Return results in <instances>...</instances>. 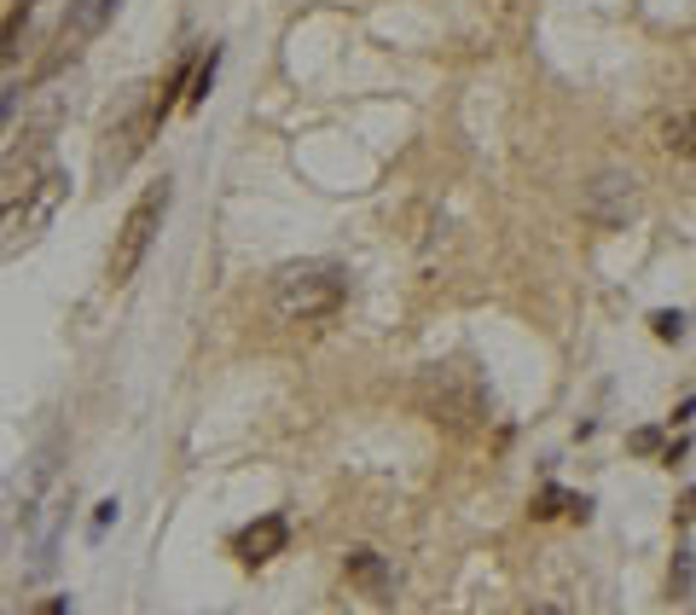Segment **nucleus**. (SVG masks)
<instances>
[{"mask_svg": "<svg viewBox=\"0 0 696 615\" xmlns=\"http://www.w3.org/2000/svg\"><path fill=\"white\" fill-rule=\"evenodd\" d=\"M268 302L279 325H325L348 302V268H337V261H291V268L273 273Z\"/></svg>", "mask_w": 696, "mask_h": 615, "instance_id": "f257e3e1", "label": "nucleus"}, {"mask_svg": "<svg viewBox=\"0 0 696 615\" xmlns=\"http://www.w3.org/2000/svg\"><path fill=\"white\" fill-rule=\"evenodd\" d=\"M169 203H175V180H169V175L151 180V187L128 203V215H122V227H116V244H111V261H105V279L116 284V291H122V284H128L139 268H146L151 238L162 233V215H169Z\"/></svg>", "mask_w": 696, "mask_h": 615, "instance_id": "f03ea898", "label": "nucleus"}, {"mask_svg": "<svg viewBox=\"0 0 696 615\" xmlns=\"http://www.w3.org/2000/svg\"><path fill=\"white\" fill-rule=\"evenodd\" d=\"M418 406L436 424H447V429H476L482 424V389L470 383L459 366H429V372L418 378Z\"/></svg>", "mask_w": 696, "mask_h": 615, "instance_id": "7ed1b4c3", "label": "nucleus"}, {"mask_svg": "<svg viewBox=\"0 0 696 615\" xmlns=\"http://www.w3.org/2000/svg\"><path fill=\"white\" fill-rule=\"evenodd\" d=\"M65 192H70V187H65V175H58V169H41L30 187L7 203V215H0V256H12L18 244H30L41 227H47L53 210L65 203Z\"/></svg>", "mask_w": 696, "mask_h": 615, "instance_id": "20e7f679", "label": "nucleus"}, {"mask_svg": "<svg viewBox=\"0 0 696 615\" xmlns=\"http://www.w3.org/2000/svg\"><path fill=\"white\" fill-rule=\"evenodd\" d=\"M632 215H639V180H632L627 169H604L581 187V221L586 227L621 233Z\"/></svg>", "mask_w": 696, "mask_h": 615, "instance_id": "39448f33", "label": "nucleus"}, {"mask_svg": "<svg viewBox=\"0 0 696 615\" xmlns=\"http://www.w3.org/2000/svg\"><path fill=\"white\" fill-rule=\"evenodd\" d=\"M151 134H157L151 105H146V111H128V116L116 122V128H105V146H99V175H105V180L122 175L139 152H146V139H151Z\"/></svg>", "mask_w": 696, "mask_h": 615, "instance_id": "423d86ee", "label": "nucleus"}, {"mask_svg": "<svg viewBox=\"0 0 696 615\" xmlns=\"http://www.w3.org/2000/svg\"><path fill=\"white\" fill-rule=\"evenodd\" d=\"M111 18H116V0H70L65 24H58V58H76L93 35H105Z\"/></svg>", "mask_w": 696, "mask_h": 615, "instance_id": "0eeeda50", "label": "nucleus"}, {"mask_svg": "<svg viewBox=\"0 0 696 615\" xmlns=\"http://www.w3.org/2000/svg\"><path fill=\"white\" fill-rule=\"evenodd\" d=\"M284 540H291V523L279 517V511H268V517H256L250 528H238V540H233V551H238V563H273L279 551H284Z\"/></svg>", "mask_w": 696, "mask_h": 615, "instance_id": "6e6552de", "label": "nucleus"}, {"mask_svg": "<svg viewBox=\"0 0 696 615\" xmlns=\"http://www.w3.org/2000/svg\"><path fill=\"white\" fill-rule=\"evenodd\" d=\"M343 575H348V586L355 592H366L372 604H383V599H395V575H389V563L378 558L372 546H355L343 558Z\"/></svg>", "mask_w": 696, "mask_h": 615, "instance_id": "1a4fd4ad", "label": "nucleus"}, {"mask_svg": "<svg viewBox=\"0 0 696 615\" xmlns=\"http://www.w3.org/2000/svg\"><path fill=\"white\" fill-rule=\"evenodd\" d=\"M528 511H535L540 523H551V517H575V523H586V517H592V500H586V494H569V488H558V482H546Z\"/></svg>", "mask_w": 696, "mask_h": 615, "instance_id": "9d476101", "label": "nucleus"}, {"mask_svg": "<svg viewBox=\"0 0 696 615\" xmlns=\"http://www.w3.org/2000/svg\"><path fill=\"white\" fill-rule=\"evenodd\" d=\"M30 18H35V0H12L7 18H0V70L18 58V47H24V30H30Z\"/></svg>", "mask_w": 696, "mask_h": 615, "instance_id": "9b49d317", "label": "nucleus"}, {"mask_svg": "<svg viewBox=\"0 0 696 615\" xmlns=\"http://www.w3.org/2000/svg\"><path fill=\"white\" fill-rule=\"evenodd\" d=\"M187 88H192V58H180V65L169 70V81L157 88V99H151V122H157V128L169 122V111L180 105V99H187Z\"/></svg>", "mask_w": 696, "mask_h": 615, "instance_id": "f8f14e48", "label": "nucleus"}, {"mask_svg": "<svg viewBox=\"0 0 696 615\" xmlns=\"http://www.w3.org/2000/svg\"><path fill=\"white\" fill-rule=\"evenodd\" d=\"M667 146L680 152V157H696V105L691 111H680V116H667Z\"/></svg>", "mask_w": 696, "mask_h": 615, "instance_id": "ddd939ff", "label": "nucleus"}, {"mask_svg": "<svg viewBox=\"0 0 696 615\" xmlns=\"http://www.w3.org/2000/svg\"><path fill=\"white\" fill-rule=\"evenodd\" d=\"M691 586H696V563H691V551L680 546V551H673V569H667V592H673V599H691Z\"/></svg>", "mask_w": 696, "mask_h": 615, "instance_id": "4468645a", "label": "nucleus"}, {"mask_svg": "<svg viewBox=\"0 0 696 615\" xmlns=\"http://www.w3.org/2000/svg\"><path fill=\"white\" fill-rule=\"evenodd\" d=\"M215 70H221V47H210V58L192 70V88H187V105H203V93H210V81H215Z\"/></svg>", "mask_w": 696, "mask_h": 615, "instance_id": "2eb2a0df", "label": "nucleus"}, {"mask_svg": "<svg viewBox=\"0 0 696 615\" xmlns=\"http://www.w3.org/2000/svg\"><path fill=\"white\" fill-rule=\"evenodd\" d=\"M650 332H656L662 343H680L685 337V314L680 308H656V314H650Z\"/></svg>", "mask_w": 696, "mask_h": 615, "instance_id": "dca6fc26", "label": "nucleus"}, {"mask_svg": "<svg viewBox=\"0 0 696 615\" xmlns=\"http://www.w3.org/2000/svg\"><path fill=\"white\" fill-rule=\"evenodd\" d=\"M627 447H632V454H644V459H656L662 454V429H632Z\"/></svg>", "mask_w": 696, "mask_h": 615, "instance_id": "f3484780", "label": "nucleus"}, {"mask_svg": "<svg viewBox=\"0 0 696 615\" xmlns=\"http://www.w3.org/2000/svg\"><path fill=\"white\" fill-rule=\"evenodd\" d=\"M673 517H680V523H696V488H685V494H680V511H673Z\"/></svg>", "mask_w": 696, "mask_h": 615, "instance_id": "a211bd4d", "label": "nucleus"}, {"mask_svg": "<svg viewBox=\"0 0 696 615\" xmlns=\"http://www.w3.org/2000/svg\"><path fill=\"white\" fill-rule=\"evenodd\" d=\"M111 517H116V500H105V505L93 511V528H111Z\"/></svg>", "mask_w": 696, "mask_h": 615, "instance_id": "6ab92c4d", "label": "nucleus"}, {"mask_svg": "<svg viewBox=\"0 0 696 615\" xmlns=\"http://www.w3.org/2000/svg\"><path fill=\"white\" fill-rule=\"evenodd\" d=\"M41 615H65V599H53L47 610H41Z\"/></svg>", "mask_w": 696, "mask_h": 615, "instance_id": "aec40b11", "label": "nucleus"}, {"mask_svg": "<svg viewBox=\"0 0 696 615\" xmlns=\"http://www.w3.org/2000/svg\"><path fill=\"white\" fill-rule=\"evenodd\" d=\"M535 615H558V610H535Z\"/></svg>", "mask_w": 696, "mask_h": 615, "instance_id": "412c9836", "label": "nucleus"}]
</instances>
